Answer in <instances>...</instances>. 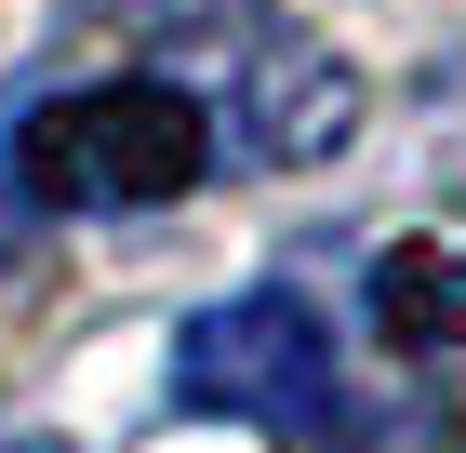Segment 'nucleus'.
I'll return each mask as SVG.
<instances>
[{
  "label": "nucleus",
  "mask_w": 466,
  "mask_h": 453,
  "mask_svg": "<svg viewBox=\"0 0 466 453\" xmlns=\"http://www.w3.org/2000/svg\"><path fill=\"white\" fill-rule=\"evenodd\" d=\"M214 174V107L187 80H80L14 120V187L54 213H160Z\"/></svg>",
  "instance_id": "obj_1"
},
{
  "label": "nucleus",
  "mask_w": 466,
  "mask_h": 453,
  "mask_svg": "<svg viewBox=\"0 0 466 453\" xmlns=\"http://www.w3.org/2000/svg\"><path fill=\"white\" fill-rule=\"evenodd\" d=\"M174 400L187 414H227V427H333V334L307 293H227L174 334Z\"/></svg>",
  "instance_id": "obj_2"
},
{
  "label": "nucleus",
  "mask_w": 466,
  "mask_h": 453,
  "mask_svg": "<svg viewBox=\"0 0 466 453\" xmlns=\"http://www.w3.org/2000/svg\"><path fill=\"white\" fill-rule=\"evenodd\" d=\"M227 120H240V147L267 160V174H307V160H333V147L360 134V80L333 40L307 27H253L240 67H227Z\"/></svg>",
  "instance_id": "obj_3"
},
{
  "label": "nucleus",
  "mask_w": 466,
  "mask_h": 453,
  "mask_svg": "<svg viewBox=\"0 0 466 453\" xmlns=\"http://www.w3.org/2000/svg\"><path fill=\"white\" fill-rule=\"evenodd\" d=\"M373 334H387V347H413V360L466 347V267H453L440 241H400L387 267H373Z\"/></svg>",
  "instance_id": "obj_4"
}]
</instances>
